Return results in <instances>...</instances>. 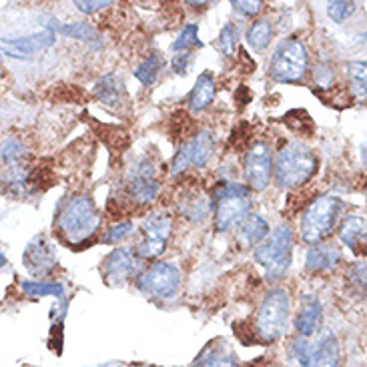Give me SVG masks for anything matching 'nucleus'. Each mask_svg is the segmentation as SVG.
<instances>
[{"label": "nucleus", "mask_w": 367, "mask_h": 367, "mask_svg": "<svg viewBox=\"0 0 367 367\" xmlns=\"http://www.w3.org/2000/svg\"><path fill=\"white\" fill-rule=\"evenodd\" d=\"M103 217L95 201L87 195H76L67 199L56 213V229L60 237L72 247L88 243L101 229Z\"/></svg>", "instance_id": "1"}, {"label": "nucleus", "mask_w": 367, "mask_h": 367, "mask_svg": "<svg viewBox=\"0 0 367 367\" xmlns=\"http://www.w3.org/2000/svg\"><path fill=\"white\" fill-rule=\"evenodd\" d=\"M317 171V157L313 151L297 140L287 142L273 161V173L283 189H297L309 183Z\"/></svg>", "instance_id": "2"}, {"label": "nucleus", "mask_w": 367, "mask_h": 367, "mask_svg": "<svg viewBox=\"0 0 367 367\" xmlns=\"http://www.w3.org/2000/svg\"><path fill=\"white\" fill-rule=\"evenodd\" d=\"M289 357L297 367H339L341 345L335 333H315L313 337H297L289 345Z\"/></svg>", "instance_id": "3"}, {"label": "nucleus", "mask_w": 367, "mask_h": 367, "mask_svg": "<svg viewBox=\"0 0 367 367\" xmlns=\"http://www.w3.org/2000/svg\"><path fill=\"white\" fill-rule=\"evenodd\" d=\"M291 317V301L285 289L269 291L259 305L257 319H255V339L265 345L279 341L289 327Z\"/></svg>", "instance_id": "4"}, {"label": "nucleus", "mask_w": 367, "mask_h": 367, "mask_svg": "<svg viewBox=\"0 0 367 367\" xmlns=\"http://www.w3.org/2000/svg\"><path fill=\"white\" fill-rule=\"evenodd\" d=\"M343 209L345 205L337 197H332V195L317 197L313 203L303 211V217H301L303 241L307 245H319L321 241H325L333 233Z\"/></svg>", "instance_id": "5"}, {"label": "nucleus", "mask_w": 367, "mask_h": 367, "mask_svg": "<svg viewBox=\"0 0 367 367\" xmlns=\"http://www.w3.org/2000/svg\"><path fill=\"white\" fill-rule=\"evenodd\" d=\"M255 261L265 269L269 279H281L293 261V231L287 225L269 231V235L255 247Z\"/></svg>", "instance_id": "6"}, {"label": "nucleus", "mask_w": 367, "mask_h": 367, "mask_svg": "<svg viewBox=\"0 0 367 367\" xmlns=\"http://www.w3.org/2000/svg\"><path fill=\"white\" fill-rule=\"evenodd\" d=\"M251 211V193L245 185L227 183L215 193V229L227 233L239 227Z\"/></svg>", "instance_id": "7"}, {"label": "nucleus", "mask_w": 367, "mask_h": 367, "mask_svg": "<svg viewBox=\"0 0 367 367\" xmlns=\"http://www.w3.org/2000/svg\"><path fill=\"white\" fill-rule=\"evenodd\" d=\"M309 69V54L297 36L281 40L271 56L269 76L277 83H299Z\"/></svg>", "instance_id": "8"}, {"label": "nucleus", "mask_w": 367, "mask_h": 367, "mask_svg": "<svg viewBox=\"0 0 367 367\" xmlns=\"http://www.w3.org/2000/svg\"><path fill=\"white\" fill-rule=\"evenodd\" d=\"M173 231V219L169 213L157 211L151 213L142 225H140V241L135 249V253L140 259H157L165 253L167 241Z\"/></svg>", "instance_id": "9"}, {"label": "nucleus", "mask_w": 367, "mask_h": 367, "mask_svg": "<svg viewBox=\"0 0 367 367\" xmlns=\"http://www.w3.org/2000/svg\"><path fill=\"white\" fill-rule=\"evenodd\" d=\"M137 287L153 299H173L181 287V271L173 263H153L137 277Z\"/></svg>", "instance_id": "10"}, {"label": "nucleus", "mask_w": 367, "mask_h": 367, "mask_svg": "<svg viewBox=\"0 0 367 367\" xmlns=\"http://www.w3.org/2000/svg\"><path fill=\"white\" fill-rule=\"evenodd\" d=\"M273 177V155L267 142H255L245 157V181L247 189L263 191L269 187Z\"/></svg>", "instance_id": "11"}, {"label": "nucleus", "mask_w": 367, "mask_h": 367, "mask_svg": "<svg viewBox=\"0 0 367 367\" xmlns=\"http://www.w3.org/2000/svg\"><path fill=\"white\" fill-rule=\"evenodd\" d=\"M140 257L135 253V249L129 247H117L115 251H111L103 261L101 273L103 281L111 287H119L124 285L127 281H131L140 267Z\"/></svg>", "instance_id": "12"}, {"label": "nucleus", "mask_w": 367, "mask_h": 367, "mask_svg": "<svg viewBox=\"0 0 367 367\" xmlns=\"http://www.w3.org/2000/svg\"><path fill=\"white\" fill-rule=\"evenodd\" d=\"M161 185L155 179V165L147 158L137 161V165L129 171L127 177V195L133 203L147 205L157 199Z\"/></svg>", "instance_id": "13"}, {"label": "nucleus", "mask_w": 367, "mask_h": 367, "mask_svg": "<svg viewBox=\"0 0 367 367\" xmlns=\"http://www.w3.org/2000/svg\"><path fill=\"white\" fill-rule=\"evenodd\" d=\"M213 151H215V137L209 131L197 133L189 142H185L179 149V153L173 158V165H171V173L177 175L189 167H199V169L205 167L209 163V158L213 157Z\"/></svg>", "instance_id": "14"}, {"label": "nucleus", "mask_w": 367, "mask_h": 367, "mask_svg": "<svg viewBox=\"0 0 367 367\" xmlns=\"http://www.w3.org/2000/svg\"><path fill=\"white\" fill-rule=\"evenodd\" d=\"M22 261L31 275L44 277L56 269L58 257H56L54 245L44 235H36L35 239L26 245V249L22 253Z\"/></svg>", "instance_id": "15"}, {"label": "nucleus", "mask_w": 367, "mask_h": 367, "mask_svg": "<svg viewBox=\"0 0 367 367\" xmlns=\"http://www.w3.org/2000/svg\"><path fill=\"white\" fill-rule=\"evenodd\" d=\"M323 321V305L313 293H305L299 299V311L295 317V329L299 337H313L321 332Z\"/></svg>", "instance_id": "16"}, {"label": "nucleus", "mask_w": 367, "mask_h": 367, "mask_svg": "<svg viewBox=\"0 0 367 367\" xmlns=\"http://www.w3.org/2000/svg\"><path fill=\"white\" fill-rule=\"evenodd\" d=\"M191 367H239V361L235 351L227 343H223L221 339L219 341L215 339L203 348Z\"/></svg>", "instance_id": "17"}, {"label": "nucleus", "mask_w": 367, "mask_h": 367, "mask_svg": "<svg viewBox=\"0 0 367 367\" xmlns=\"http://www.w3.org/2000/svg\"><path fill=\"white\" fill-rule=\"evenodd\" d=\"M341 249L335 245H311L305 253V269L307 271H332L341 263Z\"/></svg>", "instance_id": "18"}, {"label": "nucleus", "mask_w": 367, "mask_h": 367, "mask_svg": "<svg viewBox=\"0 0 367 367\" xmlns=\"http://www.w3.org/2000/svg\"><path fill=\"white\" fill-rule=\"evenodd\" d=\"M54 33L51 28L42 31V33H35V35L22 36V38H13V40H2V44H6L8 49H13L15 53L13 56H18L22 58L24 54H33L38 53V51H44L49 47L54 44Z\"/></svg>", "instance_id": "19"}, {"label": "nucleus", "mask_w": 367, "mask_h": 367, "mask_svg": "<svg viewBox=\"0 0 367 367\" xmlns=\"http://www.w3.org/2000/svg\"><path fill=\"white\" fill-rule=\"evenodd\" d=\"M267 235H269V223L263 219L261 215H251L239 225L237 243L241 249H251V247H257L261 243Z\"/></svg>", "instance_id": "20"}, {"label": "nucleus", "mask_w": 367, "mask_h": 367, "mask_svg": "<svg viewBox=\"0 0 367 367\" xmlns=\"http://www.w3.org/2000/svg\"><path fill=\"white\" fill-rule=\"evenodd\" d=\"M215 92H217L215 76H213V72L207 70V72H203V74L197 79V83H195V87H193L191 95H189V108H191L193 113L205 111V108L213 103Z\"/></svg>", "instance_id": "21"}, {"label": "nucleus", "mask_w": 367, "mask_h": 367, "mask_svg": "<svg viewBox=\"0 0 367 367\" xmlns=\"http://www.w3.org/2000/svg\"><path fill=\"white\" fill-rule=\"evenodd\" d=\"M366 219L364 217H348L343 221V225L339 229V239L341 243L345 245L348 249H351L353 253H361L364 251V245H366Z\"/></svg>", "instance_id": "22"}, {"label": "nucleus", "mask_w": 367, "mask_h": 367, "mask_svg": "<svg viewBox=\"0 0 367 367\" xmlns=\"http://www.w3.org/2000/svg\"><path fill=\"white\" fill-rule=\"evenodd\" d=\"M122 95V81L117 74H106L105 79H101L95 87V97L108 108L121 105Z\"/></svg>", "instance_id": "23"}, {"label": "nucleus", "mask_w": 367, "mask_h": 367, "mask_svg": "<svg viewBox=\"0 0 367 367\" xmlns=\"http://www.w3.org/2000/svg\"><path fill=\"white\" fill-rule=\"evenodd\" d=\"M163 67H165V58H163V54L151 53L145 60H142V63H140L139 67H137L135 76L139 79L145 87H153V85L157 83L158 74H161Z\"/></svg>", "instance_id": "24"}, {"label": "nucleus", "mask_w": 367, "mask_h": 367, "mask_svg": "<svg viewBox=\"0 0 367 367\" xmlns=\"http://www.w3.org/2000/svg\"><path fill=\"white\" fill-rule=\"evenodd\" d=\"M22 291L31 299L47 297V295L65 299V287H63V283H56V281H24Z\"/></svg>", "instance_id": "25"}, {"label": "nucleus", "mask_w": 367, "mask_h": 367, "mask_svg": "<svg viewBox=\"0 0 367 367\" xmlns=\"http://www.w3.org/2000/svg\"><path fill=\"white\" fill-rule=\"evenodd\" d=\"M273 38V26L269 20H255L251 24V28L247 31V42L255 49V51H265L269 47Z\"/></svg>", "instance_id": "26"}, {"label": "nucleus", "mask_w": 367, "mask_h": 367, "mask_svg": "<svg viewBox=\"0 0 367 367\" xmlns=\"http://www.w3.org/2000/svg\"><path fill=\"white\" fill-rule=\"evenodd\" d=\"M53 33L67 36V38H79L85 42H97L99 40V33L88 24V22H70V24H56L51 28Z\"/></svg>", "instance_id": "27"}, {"label": "nucleus", "mask_w": 367, "mask_h": 367, "mask_svg": "<svg viewBox=\"0 0 367 367\" xmlns=\"http://www.w3.org/2000/svg\"><path fill=\"white\" fill-rule=\"evenodd\" d=\"M348 76H350L353 95L364 101L366 99V63L364 60H351L348 63Z\"/></svg>", "instance_id": "28"}, {"label": "nucleus", "mask_w": 367, "mask_h": 367, "mask_svg": "<svg viewBox=\"0 0 367 367\" xmlns=\"http://www.w3.org/2000/svg\"><path fill=\"white\" fill-rule=\"evenodd\" d=\"M209 201H207L205 197H199V195L185 199L183 205H181V213H183L185 217L193 219V221H205V217L209 215Z\"/></svg>", "instance_id": "29"}, {"label": "nucleus", "mask_w": 367, "mask_h": 367, "mask_svg": "<svg viewBox=\"0 0 367 367\" xmlns=\"http://www.w3.org/2000/svg\"><path fill=\"white\" fill-rule=\"evenodd\" d=\"M24 155H26V149H24V145L18 139L10 137V139L2 140V145H0V158H2L4 165L17 167L18 163L24 158Z\"/></svg>", "instance_id": "30"}, {"label": "nucleus", "mask_w": 367, "mask_h": 367, "mask_svg": "<svg viewBox=\"0 0 367 367\" xmlns=\"http://www.w3.org/2000/svg\"><path fill=\"white\" fill-rule=\"evenodd\" d=\"M193 47H203V42L199 40V28L197 24H187L181 35L177 36V40L173 42V51L175 53H191Z\"/></svg>", "instance_id": "31"}, {"label": "nucleus", "mask_w": 367, "mask_h": 367, "mask_svg": "<svg viewBox=\"0 0 367 367\" xmlns=\"http://www.w3.org/2000/svg\"><path fill=\"white\" fill-rule=\"evenodd\" d=\"M237 38H239V31L235 24H225L219 33V38H217V49L225 56H233L235 54V49H237Z\"/></svg>", "instance_id": "32"}, {"label": "nucleus", "mask_w": 367, "mask_h": 367, "mask_svg": "<svg viewBox=\"0 0 367 367\" xmlns=\"http://www.w3.org/2000/svg\"><path fill=\"white\" fill-rule=\"evenodd\" d=\"M355 10V2H345V0H333L327 4V15L335 22H343L345 18L351 17Z\"/></svg>", "instance_id": "33"}, {"label": "nucleus", "mask_w": 367, "mask_h": 367, "mask_svg": "<svg viewBox=\"0 0 367 367\" xmlns=\"http://www.w3.org/2000/svg\"><path fill=\"white\" fill-rule=\"evenodd\" d=\"M133 229L135 225L131 223V221H122V223H117V225H113V227L108 229L105 233V237H103V241L108 245L113 243H121L124 241L131 233H133Z\"/></svg>", "instance_id": "34"}, {"label": "nucleus", "mask_w": 367, "mask_h": 367, "mask_svg": "<svg viewBox=\"0 0 367 367\" xmlns=\"http://www.w3.org/2000/svg\"><path fill=\"white\" fill-rule=\"evenodd\" d=\"M231 6H233L237 13L245 15V17H255L257 13H261L263 10L261 0H251V2H247V0H235V2H231Z\"/></svg>", "instance_id": "35"}, {"label": "nucleus", "mask_w": 367, "mask_h": 367, "mask_svg": "<svg viewBox=\"0 0 367 367\" xmlns=\"http://www.w3.org/2000/svg\"><path fill=\"white\" fill-rule=\"evenodd\" d=\"M193 54L191 53H175L171 58V69L175 70L177 74H185L187 69L191 67Z\"/></svg>", "instance_id": "36"}, {"label": "nucleus", "mask_w": 367, "mask_h": 367, "mask_svg": "<svg viewBox=\"0 0 367 367\" xmlns=\"http://www.w3.org/2000/svg\"><path fill=\"white\" fill-rule=\"evenodd\" d=\"M113 2L111 0H92V2H83V0H76L74 2V6L81 10V13H85V15H92V13H99V10H103L106 6H111Z\"/></svg>", "instance_id": "37"}, {"label": "nucleus", "mask_w": 367, "mask_h": 367, "mask_svg": "<svg viewBox=\"0 0 367 367\" xmlns=\"http://www.w3.org/2000/svg\"><path fill=\"white\" fill-rule=\"evenodd\" d=\"M353 281L357 283V287L361 289V293L366 291V263H357L353 267Z\"/></svg>", "instance_id": "38"}, {"label": "nucleus", "mask_w": 367, "mask_h": 367, "mask_svg": "<svg viewBox=\"0 0 367 367\" xmlns=\"http://www.w3.org/2000/svg\"><path fill=\"white\" fill-rule=\"evenodd\" d=\"M4 265H6V257H4V255H2V251H0V269H2Z\"/></svg>", "instance_id": "39"}]
</instances>
